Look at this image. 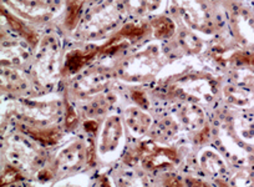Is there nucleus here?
Listing matches in <instances>:
<instances>
[{
    "mask_svg": "<svg viewBox=\"0 0 254 187\" xmlns=\"http://www.w3.org/2000/svg\"><path fill=\"white\" fill-rule=\"evenodd\" d=\"M24 131L38 141L44 144H55L61 139V131L59 129H34V127H23Z\"/></svg>",
    "mask_w": 254,
    "mask_h": 187,
    "instance_id": "412c9836",
    "label": "nucleus"
},
{
    "mask_svg": "<svg viewBox=\"0 0 254 187\" xmlns=\"http://www.w3.org/2000/svg\"><path fill=\"white\" fill-rule=\"evenodd\" d=\"M171 6L192 29L202 33H211L213 29L214 21L204 0H171Z\"/></svg>",
    "mask_w": 254,
    "mask_h": 187,
    "instance_id": "7ed1b4c3",
    "label": "nucleus"
},
{
    "mask_svg": "<svg viewBox=\"0 0 254 187\" xmlns=\"http://www.w3.org/2000/svg\"><path fill=\"white\" fill-rule=\"evenodd\" d=\"M162 0H122V5L125 10L133 15H142V14L153 11L160 8Z\"/></svg>",
    "mask_w": 254,
    "mask_h": 187,
    "instance_id": "a211bd4d",
    "label": "nucleus"
},
{
    "mask_svg": "<svg viewBox=\"0 0 254 187\" xmlns=\"http://www.w3.org/2000/svg\"><path fill=\"white\" fill-rule=\"evenodd\" d=\"M20 170H18V167L15 166H10L5 170L3 175V185H8L11 184V182H15L21 180V175H20Z\"/></svg>",
    "mask_w": 254,
    "mask_h": 187,
    "instance_id": "cd10ccee",
    "label": "nucleus"
},
{
    "mask_svg": "<svg viewBox=\"0 0 254 187\" xmlns=\"http://www.w3.org/2000/svg\"><path fill=\"white\" fill-rule=\"evenodd\" d=\"M28 121L34 124H50L61 114V105L56 100L48 101H24L15 110Z\"/></svg>",
    "mask_w": 254,
    "mask_h": 187,
    "instance_id": "6e6552de",
    "label": "nucleus"
},
{
    "mask_svg": "<svg viewBox=\"0 0 254 187\" xmlns=\"http://www.w3.org/2000/svg\"><path fill=\"white\" fill-rule=\"evenodd\" d=\"M6 154H8V159L10 160L11 165L18 169L28 170L35 160L34 152L20 141H11L6 150Z\"/></svg>",
    "mask_w": 254,
    "mask_h": 187,
    "instance_id": "2eb2a0df",
    "label": "nucleus"
},
{
    "mask_svg": "<svg viewBox=\"0 0 254 187\" xmlns=\"http://www.w3.org/2000/svg\"><path fill=\"white\" fill-rule=\"evenodd\" d=\"M199 161L204 171L212 176L218 177L226 174V165L223 160L212 150H204L199 156Z\"/></svg>",
    "mask_w": 254,
    "mask_h": 187,
    "instance_id": "f3484780",
    "label": "nucleus"
},
{
    "mask_svg": "<svg viewBox=\"0 0 254 187\" xmlns=\"http://www.w3.org/2000/svg\"><path fill=\"white\" fill-rule=\"evenodd\" d=\"M110 84V75L104 70H91L75 79L72 93L80 99L95 96L104 91Z\"/></svg>",
    "mask_w": 254,
    "mask_h": 187,
    "instance_id": "1a4fd4ad",
    "label": "nucleus"
},
{
    "mask_svg": "<svg viewBox=\"0 0 254 187\" xmlns=\"http://www.w3.org/2000/svg\"><path fill=\"white\" fill-rule=\"evenodd\" d=\"M137 157L148 170H162L175 166L178 155L175 149L160 146L153 141H146L137 149Z\"/></svg>",
    "mask_w": 254,
    "mask_h": 187,
    "instance_id": "423d86ee",
    "label": "nucleus"
},
{
    "mask_svg": "<svg viewBox=\"0 0 254 187\" xmlns=\"http://www.w3.org/2000/svg\"><path fill=\"white\" fill-rule=\"evenodd\" d=\"M176 25L171 19L165 18H157L152 21V30L153 34L157 39H166L170 38L173 33H175Z\"/></svg>",
    "mask_w": 254,
    "mask_h": 187,
    "instance_id": "b1692460",
    "label": "nucleus"
},
{
    "mask_svg": "<svg viewBox=\"0 0 254 187\" xmlns=\"http://www.w3.org/2000/svg\"><path fill=\"white\" fill-rule=\"evenodd\" d=\"M1 14H3V16H5L6 21H8L9 25L11 26V29H13V30H15L16 33L20 34L23 38H25L26 40H28L30 44H33V45H36V44H38V36H36V34L33 33V31H31L30 29H29L28 26L23 23V21L19 20L18 18H15L14 15H11L10 13L5 11L4 9L1 10Z\"/></svg>",
    "mask_w": 254,
    "mask_h": 187,
    "instance_id": "4be33fe9",
    "label": "nucleus"
},
{
    "mask_svg": "<svg viewBox=\"0 0 254 187\" xmlns=\"http://www.w3.org/2000/svg\"><path fill=\"white\" fill-rule=\"evenodd\" d=\"M119 21L120 8L112 1H109L86 16L80 26V35L85 39H97L109 33Z\"/></svg>",
    "mask_w": 254,
    "mask_h": 187,
    "instance_id": "f03ea898",
    "label": "nucleus"
},
{
    "mask_svg": "<svg viewBox=\"0 0 254 187\" xmlns=\"http://www.w3.org/2000/svg\"><path fill=\"white\" fill-rule=\"evenodd\" d=\"M111 104V99L107 96H100L97 99H94L86 107V114L90 117H95L97 115H101L102 112L106 111L109 105Z\"/></svg>",
    "mask_w": 254,
    "mask_h": 187,
    "instance_id": "a878e982",
    "label": "nucleus"
},
{
    "mask_svg": "<svg viewBox=\"0 0 254 187\" xmlns=\"http://www.w3.org/2000/svg\"><path fill=\"white\" fill-rule=\"evenodd\" d=\"M173 91L182 96L211 101L216 95V85L212 79L204 75H187L173 84Z\"/></svg>",
    "mask_w": 254,
    "mask_h": 187,
    "instance_id": "39448f33",
    "label": "nucleus"
},
{
    "mask_svg": "<svg viewBox=\"0 0 254 187\" xmlns=\"http://www.w3.org/2000/svg\"><path fill=\"white\" fill-rule=\"evenodd\" d=\"M122 125L117 116L107 117L102 127L99 140V152L101 156H107L112 154L119 147L122 137Z\"/></svg>",
    "mask_w": 254,
    "mask_h": 187,
    "instance_id": "9b49d317",
    "label": "nucleus"
},
{
    "mask_svg": "<svg viewBox=\"0 0 254 187\" xmlns=\"http://www.w3.org/2000/svg\"><path fill=\"white\" fill-rule=\"evenodd\" d=\"M21 18L30 21H46L54 15V6L40 0H4Z\"/></svg>",
    "mask_w": 254,
    "mask_h": 187,
    "instance_id": "9d476101",
    "label": "nucleus"
},
{
    "mask_svg": "<svg viewBox=\"0 0 254 187\" xmlns=\"http://www.w3.org/2000/svg\"><path fill=\"white\" fill-rule=\"evenodd\" d=\"M146 26H140L135 25V24H127L122 28V30L120 31V35L125 39H135L140 38L142 34H145Z\"/></svg>",
    "mask_w": 254,
    "mask_h": 187,
    "instance_id": "bb28decb",
    "label": "nucleus"
},
{
    "mask_svg": "<svg viewBox=\"0 0 254 187\" xmlns=\"http://www.w3.org/2000/svg\"><path fill=\"white\" fill-rule=\"evenodd\" d=\"M161 64L160 49L157 45H150L132 58L127 59L120 68V73L126 80H141L153 75L160 69Z\"/></svg>",
    "mask_w": 254,
    "mask_h": 187,
    "instance_id": "f257e3e1",
    "label": "nucleus"
},
{
    "mask_svg": "<svg viewBox=\"0 0 254 187\" xmlns=\"http://www.w3.org/2000/svg\"><path fill=\"white\" fill-rule=\"evenodd\" d=\"M28 59V53L20 45H8L3 48L1 51V63L6 66H18L23 65Z\"/></svg>",
    "mask_w": 254,
    "mask_h": 187,
    "instance_id": "6ab92c4d",
    "label": "nucleus"
},
{
    "mask_svg": "<svg viewBox=\"0 0 254 187\" xmlns=\"http://www.w3.org/2000/svg\"><path fill=\"white\" fill-rule=\"evenodd\" d=\"M224 97L227 101L236 106H248L252 102V95L246 89L236 88V86H227L224 89Z\"/></svg>",
    "mask_w": 254,
    "mask_h": 187,
    "instance_id": "aec40b11",
    "label": "nucleus"
},
{
    "mask_svg": "<svg viewBox=\"0 0 254 187\" xmlns=\"http://www.w3.org/2000/svg\"><path fill=\"white\" fill-rule=\"evenodd\" d=\"M28 86L26 79L18 70L5 68L1 71V88L9 93H20Z\"/></svg>",
    "mask_w": 254,
    "mask_h": 187,
    "instance_id": "dca6fc26",
    "label": "nucleus"
},
{
    "mask_svg": "<svg viewBox=\"0 0 254 187\" xmlns=\"http://www.w3.org/2000/svg\"><path fill=\"white\" fill-rule=\"evenodd\" d=\"M86 145L81 140H75L63 147L54 161V171L59 175H69L82 167L86 160Z\"/></svg>",
    "mask_w": 254,
    "mask_h": 187,
    "instance_id": "0eeeda50",
    "label": "nucleus"
},
{
    "mask_svg": "<svg viewBox=\"0 0 254 187\" xmlns=\"http://www.w3.org/2000/svg\"><path fill=\"white\" fill-rule=\"evenodd\" d=\"M59 54H60V44L56 36L46 35L39 41L34 69L40 80H51L58 73Z\"/></svg>",
    "mask_w": 254,
    "mask_h": 187,
    "instance_id": "20e7f679",
    "label": "nucleus"
},
{
    "mask_svg": "<svg viewBox=\"0 0 254 187\" xmlns=\"http://www.w3.org/2000/svg\"><path fill=\"white\" fill-rule=\"evenodd\" d=\"M125 124L137 136H141L150 129L152 120L151 116L138 107L130 106L125 111Z\"/></svg>",
    "mask_w": 254,
    "mask_h": 187,
    "instance_id": "4468645a",
    "label": "nucleus"
},
{
    "mask_svg": "<svg viewBox=\"0 0 254 187\" xmlns=\"http://www.w3.org/2000/svg\"><path fill=\"white\" fill-rule=\"evenodd\" d=\"M85 0H69L67 1V10H66V23L67 28L72 29L76 25L79 16L81 14L82 5H84Z\"/></svg>",
    "mask_w": 254,
    "mask_h": 187,
    "instance_id": "393cba45",
    "label": "nucleus"
},
{
    "mask_svg": "<svg viewBox=\"0 0 254 187\" xmlns=\"http://www.w3.org/2000/svg\"><path fill=\"white\" fill-rule=\"evenodd\" d=\"M176 130V124H173V122L171 121H167L166 120L165 122H162V124L160 125V129H158V132L161 134V136L162 137H167L170 136V135H172L173 132H175Z\"/></svg>",
    "mask_w": 254,
    "mask_h": 187,
    "instance_id": "c85d7f7f",
    "label": "nucleus"
},
{
    "mask_svg": "<svg viewBox=\"0 0 254 187\" xmlns=\"http://www.w3.org/2000/svg\"><path fill=\"white\" fill-rule=\"evenodd\" d=\"M178 40H180L181 46L190 54L201 53L202 48H203L201 39L194 35L192 31L182 30L180 33V36H178Z\"/></svg>",
    "mask_w": 254,
    "mask_h": 187,
    "instance_id": "5701e85b",
    "label": "nucleus"
},
{
    "mask_svg": "<svg viewBox=\"0 0 254 187\" xmlns=\"http://www.w3.org/2000/svg\"><path fill=\"white\" fill-rule=\"evenodd\" d=\"M132 96H133V99L136 100V102H137L138 105H141V106H143V107L148 106L147 100H146V96L143 95L142 93H133Z\"/></svg>",
    "mask_w": 254,
    "mask_h": 187,
    "instance_id": "7c9ffc66",
    "label": "nucleus"
},
{
    "mask_svg": "<svg viewBox=\"0 0 254 187\" xmlns=\"http://www.w3.org/2000/svg\"><path fill=\"white\" fill-rule=\"evenodd\" d=\"M76 114H75V111L72 110L71 106H67L66 107V126L69 127V129H71V127L75 126V124H76Z\"/></svg>",
    "mask_w": 254,
    "mask_h": 187,
    "instance_id": "c756f323",
    "label": "nucleus"
},
{
    "mask_svg": "<svg viewBox=\"0 0 254 187\" xmlns=\"http://www.w3.org/2000/svg\"><path fill=\"white\" fill-rule=\"evenodd\" d=\"M101 48H87V49H77L72 50L71 53L67 54L66 61H65V74H76L77 71L81 70L89 61H91L97 54L100 53Z\"/></svg>",
    "mask_w": 254,
    "mask_h": 187,
    "instance_id": "ddd939ff",
    "label": "nucleus"
},
{
    "mask_svg": "<svg viewBox=\"0 0 254 187\" xmlns=\"http://www.w3.org/2000/svg\"><path fill=\"white\" fill-rule=\"evenodd\" d=\"M177 119L188 131H196L204 125V112L193 104L182 105L177 110Z\"/></svg>",
    "mask_w": 254,
    "mask_h": 187,
    "instance_id": "f8f14e48",
    "label": "nucleus"
}]
</instances>
